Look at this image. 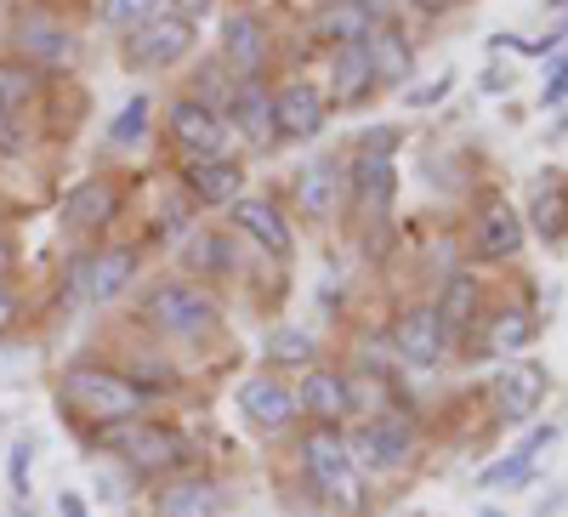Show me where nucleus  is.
<instances>
[{"instance_id":"nucleus-37","label":"nucleus","mask_w":568,"mask_h":517,"mask_svg":"<svg viewBox=\"0 0 568 517\" xmlns=\"http://www.w3.org/2000/svg\"><path fill=\"white\" fill-rule=\"evenodd\" d=\"M529 473H535V460H524V455H511V460L489 466V473H478V484H484V489H495V484H517V478H529Z\"/></svg>"},{"instance_id":"nucleus-13","label":"nucleus","mask_w":568,"mask_h":517,"mask_svg":"<svg viewBox=\"0 0 568 517\" xmlns=\"http://www.w3.org/2000/svg\"><path fill=\"white\" fill-rule=\"evenodd\" d=\"M471 251L484 262H506L524 251V211H511L506 200H484L478 222H471Z\"/></svg>"},{"instance_id":"nucleus-25","label":"nucleus","mask_w":568,"mask_h":517,"mask_svg":"<svg viewBox=\"0 0 568 517\" xmlns=\"http://www.w3.org/2000/svg\"><path fill=\"white\" fill-rule=\"evenodd\" d=\"M375 23H382V18H375L369 0H329L324 18H318V34H324V40H336V45H358Z\"/></svg>"},{"instance_id":"nucleus-24","label":"nucleus","mask_w":568,"mask_h":517,"mask_svg":"<svg viewBox=\"0 0 568 517\" xmlns=\"http://www.w3.org/2000/svg\"><path fill=\"white\" fill-rule=\"evenodd\" d=\"M369 85H375V69H369L364 40L358 45H336V58H329V91H336L342 103H358V98H369Z\"/></svg>"},{"instance_id":"nucleus-45","label":"nucleus","mask_w":568,"mask_h":517,"mask_svg":"<svg viewBox=\"0 0 568 517\" xmlns=\"http://www.w3.org/2000/svg\"><path fill=\"white\" fill-rule=\"evenodd\" d=\"M12 267V245H7V233H0V273Z\"/></svg>"},{"instance_id":"nucleus-6","label":"nucleus","mask_w":568,"mask_h":517,"mask_svg":"<svg viewBox=\"0 0 568 517\" xmlns=\"http://www.w3.org/2000/svg\"><path fill=\"white\" fill-rule=\"evenodd\" d=\"M393 347H398V358L415 364V369H438V364H444V347H449V331H444L438 307H433V302L404 307V313L393 318Z\"/></svg>"},{"instance_id":"nucleus-4","label":"nucleus","mask_w":568,"mask_h":517,"mask_svg":"<svg viewBox=\"0 0 568 517\" xmlns=\"http://www.w3.org/2000/svg\"><path fill=\"white\" fill-rule=\"evenodd\" d=\"M103 444L125 455V466L136 473H171V466L187 460V444L176 427H160V420L136 415V420H120V427H103Z\"/></svg>"},{"instance_id":"nucleus-2","label":"nucleus","mask_w":568,"mask_h":517,"mask_svg":"<svg viewBox=\"0 0 568 517\" xmlns=\"http://www.w3.org/2000/svg\"><path fill=\"white\" fill-rule=\"evenodd\" d=\"M302 473H307V484H313L329 506H358V500H364V495H358V466H353V455H347L342 427H313V433H302Z\"/></svg>"},{"instance_id":"nucleus-3","label":"nucleus","mask_w":568,"mask_h":517,"mask_svg":"<svg viewBox=\"0 0 568 517\" xmlns=\"http://www.w3.org/2000/svg\"><path fill=\"white\" fill-rule=\"evenodd\" d=\"M142 324H154L160 336H205L216 324V302L187 278H165L142 296Z\"/></svg>"},{"instance_id":"nucleus-20","label":"nucleus","mask_w":568,"mask_h":517,"mask_svg":"<svg viewBox=\"0 0 568 517\" xmlns=\"http://www.w3.org/2000/svg\"><path fill=\"white\" fill-rule=\"evenodd\" d=\"M240 187H245V171L240 160H200V165H187V200L194 205H227V200H240Z\"/></svg>"},{"instance_id":"nucleus-46","label":"nucleus","mask_w":568,"mask_h":517,"mask_svg":"<svg viewBox=\"0 0 568 517\" xmlns=\"http://www.w3.org/2000/svg\"><path fill=\"white\" fill-rule=\"evenodd\" d=\"M415 7H420V12H444V7H449V0H415Z\"/></svg>"},{"instance_id":"nucleus-7","label":"nucleus","mask_w":568,"mask_h":517,"mask_svg":"<svg viewBox=\"0 0 568 517\" xmlns=\"http://www.w3.org/2000/svg\"><path fill=\"white\" fill-rule=\"evenodd\" d=\"M12 45H18V63L40 69H69L74 63V34L52 18V12H23L12 23Z\"/></svg>"},{"instance_id":"nucleus-41","label":"nucleus","mask_w":568,"mask_h":517,"mask_svg":"<svg viewBox=\"0 0 568 517\" xmlns=\"http://www.w3.org/2000/svg\"><path fill=\"white\" fill-rule=\"evenodd\" d=\"M12 324H18V296H12L7 285H0V336H7Z\"/></svg>"},{"instance_id":"nucleus-18","label":"nucleus","mask_w":568,"mask_h":517,"mask_svg":"<svg viewBox=\"0 0 568 517\" xmlns=\"http://www.w3.org/2000/svg\"><path fill=\"white\" fill-rule=\"evenodd\" d=\"M240 409H245V420H251V427H267V433H278L284 420L296 415V393L284 387V382H273V375H251V382L240 387Z\"/></svg>"},{"instance_id":"nucleus-22","label":"nucleus","mask_w":568,"mask_h":517,"mask_svg":"<svg viewBox=\"0 0 568 517\" xmlns=\"http://www.w3.org/2000/svg\"><path fill=\"white\" fill-rule=\"evenodd\" d=\"M364 52H369V69H375V80H387V85L409 80V69H415L409 40H404L393 23H375V29L364 34Z\"/></svg>"},{"instance_id":"nucleus-39","label":"nucleus","mask_w":568,"mask_h":517,"mask_svg":"<svg viewBox=\"0 0 568 517\" xmlns=\"http://www.w3.org/2000/svg\"><path fill=\"white\" fill-rule=\"evenodd\" d=\"M364 154H398V131H364Z\"/></svg>"},{"instance_id":"nucleus-38","label":"nucleus","mask_w":568,"mask_h":517,"mask_svg":"<svg viewBox=\"0 0 568 517\" xmlns=\"http://www.w3.org/2000/svg\"><path fill=\"white\" fill-rule=\"evenodd\" d=\"M0 154H23V131H18V114H0Z\"/></svg>"},{"instance_id":"nucleus-35","label":"nucleus","mask_w":568,"mask_h":517,"mask_svg":"<svg viewBox=\"0 0 568 517\" xmlns=\"http://www.w3.org/2000/svg\"><path fill=\"white\" fill-rule=\"evenodd\" d=\"M187 262H194V267H211V273H227V240H222V233H194Z\"/></svg>"},{"instance_id":"nucleus-32","label":"nucleus","mask_w":568,"mask_h":517,"mask_svg":"<svg viewBox=\"0 0 568 517\" xmlns=\"http://www.w3.org/2000/svg\"><path fill=\"white\" fill-rule=\"evenodd\" d=\"M529 216H535V227L546 233V240H562V227H568V200L557 194V187H540Z\"/></svg>"},{"instance_id":"nucleus-28","label":"nucleus","mask_w":568,"mask_h":517,"mask_svg":"<svg viewBox=\"0 0 568 517\" xmlns=\"http://www.w3.org/2000/svg\"><path fill=\"white\" fill-rule=\"evenodd\" d=\"M34 91H40V74L18 58L0 63V114H23L34 103Z\"/></svg>"},{"instance_id":"nucleus-42","label":"nucleus","mask_w":568,"mask_h":517,"mask_svg":"<svg viewBox=\"0 0 568 517\" xmlns=\"http://www.w3.org/2000/svg\"><path fill=\"white\" fill-rule=\"evenodd\" d=\"M58 517H91V511H85V500H80L74 489H63V495H58Z\"/></svg>"},{"instance_id":"nucleus-21","label":"nucleus","mask_w":568,"mask_h":517,"mask_svg":"<svg viewBox=\"0 0 568 517\" xmlns=\"http://www.w3.org/2000/svg\"><path fill=\"white\" fill-rule=\"evenodd\" d=\"M546 398V369L540 364H524V369H506L500 382H495V404L506 420H529Z\"/></svg>"},{"instance_id":"nucleus-34","label":"nucleus","mask_w":568,"mask_h":517,"mask_svg":"<svg viewBox=\"0 0 568 517\" xmlns=\"http://www.w3.org/2000/svg\"><path fill=\"white\" fill-rule=\"evenodd\" d=\"M347 398H353V409H375V415H382V409H387V387H382V375H375V369L347 375Z\"/></svg>"},{"instance_id":"nucleus-17","label":"nucleus","mask_w":568,"mask_h":517,"mask_svg":"<svg viewBox=\"0 0 568 517\" xmlns=\"http://www.w3.org/2000/svg\"><path fill=\"white\" fill-rule=\"evenodd\" d=\"M222 63H227L233 74L251 80V74L267 63V23L251 18V12H233L227 29H222Z\"/></svg>"},{"instance_id":"nucleus-26","label":"nucleus","mask_w":568,"mask_h":517,"mask_svg":"<svg viewBox=\"0 0 568 517\" xmlns=\"http://www.w3.org/2000/svg\"><path fill=\"white\" fill-rule=\"evenodd\" d=\"M478 302H484L478 273H449V285H444V296L433 307L444 318V331H471V324H478Z\"/></svg>"},{"instance_id":"nucleus-8","label":"nucleus","mask_w":568,"mask_h":517,"mask_svg":"<svg viewBox=\"0 0 568 517\" xmlns=\"http://www.w3.org/2000/svg\"><path fill=\"white\" fill-rule=\"evenodd\" d=\"M187 45H194V23L176 18V12H154L149 23L131 29V45H125V63L131 69H165L176 63Z\"/></svg>"},{"instance_id":"nucleus-9","label":"nucleus","mask_w":568,"mask_h":517,"mask_svg":"<svg viewBox=\"0 0 568 517\" xmlns=\"http://www.w3.org/2000/svg\"><path fill=\"white\" fill-rule=\"evenodd\" d=\"M69 278H74V291L80 296H91V302H114L131 278H136V251L131 245H109V251H91V256H80L74 267H69Z\"/></svg>"},{"instance_id":"nucleus-36","label":"nucleus","mask_w":568,"mask_h":517,"mask_svg":"<svg viewBox=\"0 0 568 517\" xmlns=\"http://www.w3.org/2000/svg\"><path fill=\"white\" fill-rule=\"evenodd\" d=\"M29 473H34V444L18 438V444L7 449V478H12V495H18V500H29Z\"/></svg>"},{"instance_id":"nucleus-19","label":"nucleus","mask_w":568,"mask_h":517,"mask_svg":"<svg viewBox=\"0 0 568 517\" xmlns=\"http://www.w3.org/2000/svg\"><path fill=\"white\" fill-rule=\"evenodd\" d=\"M233 216H240V227L251 233L267 256H291V251H296L291 222H284V211H278L273 200H233Z\"/></svg>"},{"instance_id":"nucleus-43","label":"nucleus","mask_w":568,"mask_h":517,"mask_svg":"<svg viewBox=\"0 0 568 517\" xmlns=\"http://www.w3.org/2000/svg\"><path fill=\"white\" fill-rule=\"evenodd\" d=\"M444 91H449V74H444L438 85H426V91H409V103H415V109H426V103H438Z\"/></svg>"},{"instance_id":"nucleus-29","label":"nucleus","mask_w":568,"mask_h":517,"mask_svg":"<svg viewBox=\"0 0 568 517\" xmlns=\"http://www.w3.org/2000/svg\"><path fill=\"white\" fill-rule=\"evenodd\" d=\"M535 336V324L524 307H500L489 324V353H524V342Z\"/></svg>"},{"instance_id":"nucleus-5","label":"nucleus","mask_w":568,"mask_h":517,"mask_svg":"<svg viewBox=\"0 0 568 517\" xmlns=\"http://www.w3.org/2000/svg\"><path fill=\"white\" fill-rule=\"evenodd\" d=\"M347 455H353V466H364V473H393V466H404L415 455V420L404 409L369 415L347 438Z\"/></svg>"},{"instance_id":"nucleus-33","label":"nucleus","mask_w":568,"mask_h":517,"mask_svg":"<svg viewBox=\"0 0 568 517\" xmlns=\"http://www.w3.org/2000/svg\"><path fill=\"white\" fill-rule=\"evenodd\" d=\"M103 23H114V29H136V23H149L154 12H160V0H103Z\"/></svg>"},{"instance_id":"nucleus-1","label":"nucleus","mask_w":568,"mask_h":517,"mask_svg":"<svg viewBox=\"0 0 568 517\" xmlns=\"http://www.w3.org/2000/svg\"><path fill=\"white\" fill-rule=\"evenodd\" d=\"M63 404L85 420H103V427H120V420H136L142 409H149L154 398L142 393L125 369H109V364H74L63 369V382H58Z\"/></svg>"},{"instance_id":"nucleus-31","label":"nucleus","mask_w":568,"mask_h":517,"mask_svg":"<svg viewBox=\"0 0 568 517\" xmlns=\"http://www.w3.org/2000/svg\"><path fill=\"white\" fill-rule=\"evenodd\" d=\"M142 131H149V98H142V91H136V98L114 114V125H109V136H114V143L120 149H131V143H142Z\"/></svg>"},{"instance_id":"nucleus-15","label":"nucleus","mask_w":568,"mask_h":517,"mask_svg":"<svg viewBox=\"0 0 568 517\" xmlns=\"http://www.w3.org/2000/svg\"><path fill=\"white\" fill-rule=\"evenodd\" d=\"M393 194H398V171H393V160L358 149V160H353V211H358L364 222H382L387 205H393Z\"/></svg>"},{"instance_id":"nucleus-30","label":"nucleus","mask_w":568,"mask_h":517,"mask_svg":"<svg viewBox=\"0 0 568 517\" xmlns=\"http://www.w3.org/2000/svg\"><path fill=\"white\" fill-rule=\"evenodd\" d=\"M313 358H318V347H313L307 331H296V324H284V331L267 336V364H313Z\"/></svg>"},{"instance_id":"nucleus-27","label":"nucleus","mask_w":568,"mask_h":517,"mask_svg":"<svg viewBox=\"0 0 568 517\" xmlns=\"http://www.w3.org/2000/svg\"><path fill=\"white\" fill-rule=\"evenodd\" d=\"M336 194H342V182H336V165H329V160H313L307 171H302V182H296V200H302V211L307 216H329V211H336Z\"/></svg>"},{"instance_id":"nucleus-16","label":"nucleus","mask_w":568,"mask_h":517,"mask_svg":"<svg viewBox=\"0 0 568 517\" xmlns=\"http://www.w3.org/2000/svg\"><path fill=\"white\" fill-rule=\"evenodd\" d=\"M222 125H233L251 143H273V91H262L256 80H240L222 103Z\"/></svg>"},{"instance_id":"nucleus-44","label":"nucleus","mask_w":568,"mask_h":517,"mask_svg":"<svg viewBox=\"0 0 568 517\" xmlns=\"http://www.w3.org/2000/svg\"><path fill=\"white\" fill-rule=\"evenodd\" d=\"M205 7H211V0H171V12H176V18H187V23H194Z\"/></svg>"},{"instance_id":"nucleus-40","label":"nucleus","mask_w":568,"mask_h":517,"mask_svg":"<svg viewBox=\"0 0 568 517\" xmlns=\"http://www.w3.org/2000/svg\"><path fill=\"white\" fill-rule=\"evenodd\" d=\"M568 98V63H557V74H551V85H546V109H557Z\"/></svg>"},{"instance_id":"nucleus-12","label":"nucleus","mask_w":568,"mask_h":517,"mask_svg":"<svg viewBox=\"0 0 568 517\" xmlns=\"http://www.w3.org/2000/svg\"><path fill=\"white\" fill-rule=\"evenodd\" d=\"M296 404L318 420V427H342V420L353 415V398H347V369L307 364V369H302V387H296Z\"/></svg>"},{"instance_id":"nucleus-23","label":"nucleus","mask_w":568,"mask_h":517,"mask_svg":"<svg viewBox=\"0 0 568 517\" xmlns=\"http://www.w3.org/2000/svg\"><path fill=\"white\" fill-rule=\"evenodd\" d=\"M222 511V489L211 478H171L160 489V517H216Z\"/></svg>"},{"instance_id":"nucleus-11","label":"nucleus","mask_w":568,"mask_h":517,"mask_svg":"<svg viewBox=\"0 0 568 517\" xmlns=\"http://www.w3.org/2000/svg\"><path fill=\"white\" fill-rule=\"evenodd\" d=\"M171 136H176V149L187 154V160H222V149H227V125H222V114H211L205 103H194V98H182L176 109H171Z\"/></svg>"},{"instance_id":"nucleus-10","label":"nucleus","mask_w":568,"mask_h":517,"mask_svg":"<svg viewBox=\"0 0 568 517\" xmlns=\"http://www.w3.org/2000/svg\"><path fill=\"white\" fill-rule=\"evenodd\" d=\"M324 131V91L307 80H291L273 91V136H291V143H307V136Z\"/></svg>"},{"instance_id":"nucleus-14","label":"nucleus","mask_w":568,"mask_h":517,"mask_svg":"<svg viewBox=\"0 0 568 517\" xmlns=\"http://www.w3.org/2000/svg\"><path fill=\"white\" fill-rule=\"evenodd\" d=\"M114 211H120V182L114 176H85L63 200V227L69 233H98V227L114 222Z\"/></svg>"}]
</instances>
